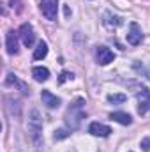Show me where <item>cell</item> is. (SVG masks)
<instances>
[{"instance_id": "1", "label": "cell", "mask_w": 150, "mask_h": 152, "mask_svg": "<svg viewBox=\"0 0 150 152\" xmlns=\"http://www.w3.org/2000/svg\"><path fill=\"white\" fill-rule=\"evenodd\" d=\"M28 133L36 149H42V118L37 110H32L28 115Z\"/></svg>"}, {"instance_id": "2", "label": "cell", "mask_w": 150, "mask_h": 152, "mask_svg": "<svg viewBox=\"0 0 150 152\" xmlns=\"http://www.w3.org/2000/svg\"><path fill=\"white\" fill-rule=\"evenodd\" d=\"M83 104H85V101H83V99H78L74 104H71V106L67 108V112H66V122H67V126H69L71 129H78L79 124H81V120L85 118Z\"/></svg>"}, {"instance_id": "3", "label": "cell", "mask_w": 150, "mask_h": 152, "mask_svg": "<svg viewBox=\"0 0 150 152\" xmlns=\"http://www.w3.org/2000/svg\"><path fill=\"white\" fill-rule=\"evenodd\" d=\"M136 99H138V113H147L150 110V90L147 87H141L138 92H136Z\"/></svg>"}, {"instance_id": "4", "label": "cell", "mask_w": 150, "mask_h": 152, "mask_svg": "<svg viewBox=\"0 0 150 152\" xmlns=\"http://www.w3.org/2000/svg\"><path fill=\"white\" fill-rule=\"evenodd\" d=\"M41 11L48 20L55 21L58 12V0H41Z\"/></svg>"}, {"instance_id": "5", "label": "cell", "mask_w": 150, "mask_h": 152, "mask_svg": "<svg viewBox=\"0 0 150 152\" xmlns=\"http://www.w3.org/2000/svg\"><path fill=\"white\" fill-rule=\"evenodd\" d=\"M18 34H20V37H21L23 44L27 48H32L34 46V42H36V32H34V28H32L30 23H23L20 27V32Z\"/></svg>"}, {"instance_id": "6", "label": "cell", "mask_w": 150, "mask_h": 152, "mask_svg": "<svg viewBox=\"0 0 150 152\" xmlns=\"http://www.w3.org/2000/svg\"><path fill=\"white\" fill-rule=\"evenodd\" d=\"M143 41V34H141V28L138 23H131L129 25V32H127V42L133 44V46H138L141 44Z\"/></svg>"}, {"instance_id": "7", "label": "cell", "mask_w": 150, "mask_h": 152, "mask_svg": "<svg viewBox=\"0 0 150 152\" xmlns=\"http://www.w3.org/2000/svg\"><path fill=\"white\" fill-rule=\"evenodd\" d=\"M95 57H97V64H101V66H108L110 62L115 60V53L110 48H106V46H99Z\"/></svg>"}, {"instance_id": "8", "label": "cell", "mask_w": 150, "mask_h": 152, "mask_svg": "<svg viewBox=\"0 0 150 152\" xmlns=\"http://www.w3.org/2000/svg\"><path fill=\"white\" fill-rule=\"evenodd\" d=\"M41 99H42V104L46 106V108H50V110H55V108H58L60 106V97H57L55 94H51L50 90H42L41 92Z\"/></svg>"}, {"instance_id": "9", "label": "cell", "mask_w": 150, "mask_h": 152, "mask_svg": "<svg viewBox=\"0 0 150 152\" xmlns=\"http://www.w3.org/2000/svg\"><path fill=\"white\" fill-rule=\"evenodd\" d=\"M18 36L14 30H9L7 36H5V48H7V53L9 55H16L18 53Z\"/></svg>"}, {"instance_id": "10", "label": "cell", "mask_w": 150, "mask_h": 152, "mask_svg": "<svg viewBox=\"0 0 150 152\" xmlns=\"http://www.w3.org/2000/svg\"><path fill=\"white\" fill-rule=\"evenodd\" d=\"M88 133H90V134H94V136L106 138V136H110L111 129H110L108 126L101 124V122H92V124H90V127H88Z\"/></svg>"}, {"instance_id": "11", "label": "cell", "mask_w": 150, "mask_h": 152, "mask_svg": "<svg viewBox=\"0 0 150 152\" xmlns=\"http://www.w3.org/2000/svg\"><path fill=\"white\" fill-rule=\"evenodd\" d=\"M103 23H104L108 28H117V27H120L124 21H122L120 16H117V14H113V12H104V16H103Z\"/></svg>"}, {"instance_id": "12", "label": "cell", "mask_w": 150, "mask_h": 152, "mask_svg": "<svg viewBox=\"0 0 150 152\" xmlns=\"http://www.w3.org/2000/svg\"><path fill=\"white\" fill-rule=\"evenodd\" d=\"M5 85H9V87H18L20 90H23V94H28V92H30V90L27 88V85H25L23 81H20V80H18V76L12 75V73H9V75H7Z\"/></svg>"}, {"instance_id": "13", "label": "cell", "mask_w": 150, "mask_h": 152, "mask_svg": "<svg viewBox=\"0 0 150 152\" xmlns=\"http://www.w3.org/2000/svg\"><path fill=\"white\" fill-rule=\"evenodd\" d=\"M110 117H111L115 122L122 124V126H129V124H133V117H131L129 113H125V112H113Z\"/></svg>"}, {"instance_id": "14", "label": "cell", "mask_w": 150, "mask_h": 152, "mask_svg": "<svg viewBox=\"0 0 150 152\" xmlns=\"http://www.w3.org/2000/svg\"><path fill=\"white\" fill-rule=\"evenodd\" d=\"M32 76L36 81H46L50 78V71L46 67H34L32 69Z\"/></svg>"}, {"instance_id": "15", "label": "cell", "mask_w": 150, "mask_h": 152, "mask_svg": "<svg viewBox=\"0 0 150 152\" xmlns=\"http://www.w3.org/2000/svg\"><path fill=\"white\" fill-rule=\"evenodd\" d=\"M46 55H48V44L44 41H41L37 44V48H36V51H34V58L36 60H42Z\"/></svg>"}, {"instance_id": "16", "label": "cell", "mask_w": 150, "mask_h": 152, "mask_svg": "<svg viewBox=\"0 0 150 152\" xmlns=\"http://www.w3.org/2000/svg\"><path fill=\"white\" fill-rule=\"evenodd\" d=\"M108 101L113 103V104H122V103L127 101V96L125 94H110L108 96Z\"/></svg>"}, {"instance_id": "17", "label": "cell", "mask_w": 150, "mask_h": 152, "mask_svg": "<svg viewBox=\"0 0 150 152\" xmlns=\"http://www.w3.org/2000/svg\"><path fill=\"white\" fill-rule=\"evenodd\" d=\"M67 136H71V133L66 131V129H58V131H55V140H64V138H67Z\"/></svg>"}, {"instance_id": "18", "label": "cell", "mask_w": 150, "mask_h": 152, "mask_svg": "<svg viewBox=\"0 0 150 152\" xmlns=\"http://www.w3.org/2000/svg\"><path fill=\"white\" fill-rule=\"evenodd\" d=\"M73 78H74V75H73V73L64 71V73L60 75V78H58V83H66V81H69V80H73Z\"/></svg>"}, {"instance_id": "19", "label": "cell", "mask_w": 150, "mask_h": 152, "mask_svg": "<svg viewBox=\"0 0 150 152\" xmlns=\"http://www.w3.org/2000/svg\"><path fill=\"white\" fill-rule=\"evenodd\" d=\"M141 149L145 152H150V136H147V138L141 140Z\"/></svg>"}, {"instance_id": "20", "label": "cell", "mask_w": 150, "mask_h": 152, "mask_svg": "<svg viewBox=\"0 0 150 152\" xmlns=\"http://www.w3.org/2000/svg\"><path fill=\"white\" fill-rule=\"evenodd\" d=\"M14 5L20 9V0H11V7H14Z\"/></svg>"}, {"instance_id": "21", "label": "cell", "mask_w": 150, "mask_h": 152, "mask_svg": "<svg viewBox=\"0 0 150 152\" xmlns=\"http://www.w3.org/2000/svg\"><path fill=\"white\" fill-rule=\"evenodd\" d=\"M147 76H149V80H150V69H149V71H147Z\"/></svg>"}]
</instances>
